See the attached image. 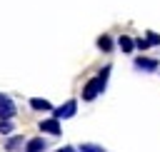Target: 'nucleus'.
I'll return each mask as SVG.
<instances>
[{"label":"nucleus","mask_w":160,"mask_h":152,"mask_svg":"<svg viewBox=\"0 0 160 152\" xmlns=\"http://www.w3.org/2000/svg\"><path fill=\"white\" fill-rule=\"evenodd\" d=\"M22 147V137H10L8 142H5V150L8 152H15V150H20Z\"/></svg>","instance_id":"nucleus-9"},{"label":"nucleus","mask_w":160,"mask_h":152,"mask_svg":"<svg viewBox=\"0 0 160 152\" xmlns=\"http://www.w3.org/2000/svg\"><path fill=\"white\" fill-rule=\"evenodd\" d=\"M118 45H120V50H122V52H132V50H135V40H132V37H128V35H120Z\"/></svg>","instance_id":"nucleus-8"},{"label":"nucleus","mask_w":160,"mask_h":152,"mask_svg":"<svg viewBox=\"0 0 160 152\" xmlns=\"http://www.w3.org/2000/svg\"><path fill=\"white\" fill-rule=\"evenodd\" d=\"M148 42H150V45H160V35H155V32H148Z\"/></svg>","instance_id":"nucleus-14"},{"label":"nucleus","mask_w":160,"mask_h":152,"mask_svg":"<svg viewBox=\"0 0 160 152\" xmlns=\"http://www.w3.org/2000/svg\"><path fill=\"white\" fill-rule=\"evenodd\" d=\"M110 70H112V67H110V65H105V67H102L92 80H88V82H85V87H82V100H88V102H90V100H95V97L105 90L108 77H110Z\"/></svg>","instance_id":"nucleus-1"},{"label":"nucleus","mask_w":160,"mask_h":152,"mask_svg":"<svg viewBox=\"0 0 160 152\" xmlns=\"http://www.w3.org/2000/svg\"><path fill=\"white\" fill-rule=\"evenodd\" d=\"M58 152H78V150H72V147H62V150H58Z\"/></svg>","instance_id":"nucleus-15"},{"label":"nucleus","mask_w":160,"mask_h":152,"mask_svg":"<svg viewBox=\"0 0 160 152\" xmlns=\"http://www.w3.org/2000/svg\"><path fill=\"white\" fill-rule=\"evenodd\" d=\"M135 67L145 70V72H152V70H158V60H152V57H135Z\"/></svg>","instance_id":"nucleus-5"},{"label":"nucleus","mask_w":160,"mask_h":152,"mask_svg":"<svg viewBox=\"0 0 160 152\" xmlns=\"http://www.w3.org/2000/svg\"><path fill=\"white\" fill-rule=\"evenodd\" d=\"M98 47H100L102 52H110V50H112V40H110L108 35H102V37H98Z\"/></svg>","instance_id":"nucleus-10"},{"label":"nucleus","mask_w":160,"mask_h":152,"mask_svg":"<svg viewBox=\"0 0 160 152\" xmlns=\"http://www.w3.org/2000/svg\"><path fill=\"white\" fill-rule=\"evenodd\" d=\"M40 130L48 132V135H60V120H58V117L42 120V122H40Z\"/></svg>","instance_id":"nucleus-4"},{"label":"nucleus","mask_w":160,"mask_h":152,"mask_svg":"<svg viewBox=\"0 0 160 152\" xmlns=\"http://www.w3.org/2000/svg\"><path fill=\"white\" fill-rule=\"evenodd\" d=\"M80 152H105V147H100V145H80Z\"/></svg>","instance_id":"nucleus-11"},{"label":"nucleus","mask_w":160,"mask_h":152,"mask_svg":"<svg viewBox=\"0 0 160 152\" xmlns=\"http://www.w3.org/2000/svg\"><path fill=\"white\" fill-rule=\"evenodd\" d=\"M75 112H78V102H75V100H68L65 105H60V107L52 110V117H58V120H70Z\"/></svg>","instance_id":"nucleus-2"},{"label":"nucleus","mask_w":160,"mask_h":152,"mask_svg":"<svg viewBox=\"0 0 160 152\" xmlns=\"http://www.w3.org/2000/svg\"><path fill=\"white\" fill-rule=\"evenodd\" d=\"M135 47H140V50H145V47H150V42H148V37H138V40H135Z\"/></svg>","instance_id":"nucleus-13"},{"label":"nucleus","mask_w":160,"mask_h":152,"mask_svg":"<svg viewBox=\"0 0 160 152\" xmlns=\"http://www.w3.org/2000/svg\"><path fill=\"white\" fill-rule=\"evenodd\" d=\"M45 150V140L42 137H32L25 142V152H42Z\"/></svg>","instance_id":"nucleus-6"},{"label":"nucleus","mask_w":160,"mask_h":152,"mask_svg":"<svg viewBox=\"0 0 160 152\" xmlns=\"http://www.w3.org/2000/svg\"><path fill=\"white\" fill-rule=\"evenodd\" d=\"M10 117H15V102L0 92V120H10Z\"/></svg>","instance_id":"nucleus-3"},{"label":"nucleus","mask_w":160,"mask_h":152,"mask_svg":"<svg viewBox=\"0 0 160 152\" xmlns=\"http://www.w3.org/2000/svg\"><path fill=\"white\" fill-rule=\"evenodd\" d=\"M30 107L38 110V112H48V110H52V105H50L48 100H42V97H32V100H30Z\"/></svg>","instance_id":"nucleus-7"},{"label":"nucleus","mask_w":160,"mask_h":152,"mask_svg":"<svg viewBox=\"0 0 160 152\" xmlns=\"http://www.w3.org/2000/svg\"><path fill=\"white\" fill-rule=\"evenodd\" d=\"M10 132H12L10 120H0V135H10Z\"/></svg>","instance_id":"nucleus-12"}]
</instances>
